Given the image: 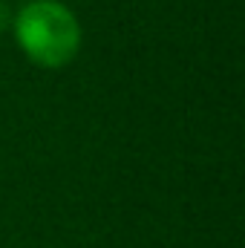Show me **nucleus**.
Wrapping results in <instances>:
<instances>
[{
    "label": "nucleus",
    "mask_w": 245,
    "mask_h": 248,
    "mask_svg": "<svg viewBox=\"0 0 245 248\" xmlns=\"http://www.w3.org/2000/svg\"><path fill=\"white\" fill-rule=\"evenodd\" d=\"M15 41L35 66L61 69L81 52V23L61 0H29L12 20Z\"/></svg>",
    "instance_id": "f257e3e1"
},
{
    "label": "nucleus",
    "mask_w": 245,
    "mask_h": 248,
    "mask_svg": "<svg viewBox=\"0 0 245 248\" xmlns=\"http://www.w3.org/2000/svg\"><path fill=\"white\" fill-rule=\"evenodd\" d=\"M12 20H15L12 3H9V0H0V35H3L6 29H12Z\"/></svg>",
    "instance_id": "f03ea898"
},
{
    "label": "nucleus",
    "mask_w": 245,
    "mask_h": 248,
    "mask_svg": "<svg viewBox=\"0 0 245 248\" xmlns=\"http://www.w3.org/2000/svg\"><path fill=\"white\" fill-rule=\"evenodd\" d=\"M23 3H29V0H23Z\"/></svg>",
    "instance_id": "7ed1b4c3"
}]
</instances>
